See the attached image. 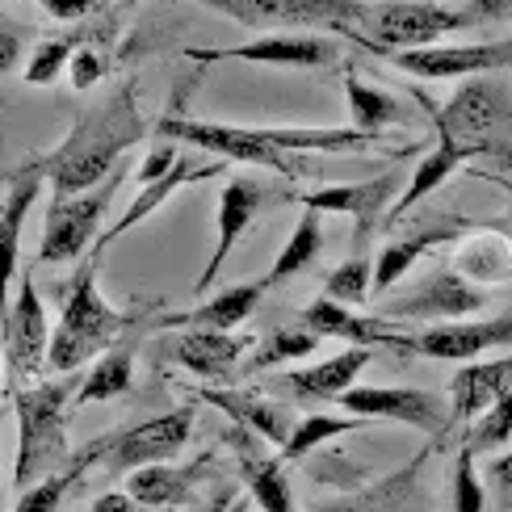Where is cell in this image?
Here are the masks:
<instances>
[{
	"instance_id": "cell-29",
	"label": "cell",
	"mask_w": 512,
	"mask_h": 512,
	"mask_svg": "<svg viewBox=\"0 0 512 512\" xmlns=\"http://www.w3.org/2000/svg\"><path fill=\"white\" fill-rule=\"evenodd\" d=\"M198 395H202L206 403H215V408H223V412L231 416V424H240V429H248V433H261V437L273 441V445H286V437H290V429H294V424L286 420V412L277 408V403L261 399L256 391L202 387Z\"/></svg>"
},
{
	"instance_id": "cell-12",
	"label": "cell",
	"mask_w": 512,
	"mask_h": 512,
	"mask_svg": "<svg viewBox=\"0 0 512 512\" xmlns=\"http://www.w3.org/2000/svg\"><path fill=\"white\" fill-rule=\"evenodd\" d=\"M487 307V290L475 286L471 277H462L454 269H433L420 286L408 294L387 298L378 307L382 319H412V324H441V319H466Z\"/></svg>"
},
{
	"instance_id": "cell-43",
	"label": "cell",
	"mask_w": 512,
	"mask_h": 512,
	"mask_svg": "<svg viewBox=\"0 0 512 512\" xmlns=\"http://www.w3.org/2000/svg\"><path fill=\"white\" fill-rule=\"evenodd\" d=\"M26 42H30V26L17 21L9 13H0V76H9L21 55H26Z\"/></svg>"
},
{
	"instance_id": "cell-9",
	"label": "cell",
	"mask_w": 512,
	"mask_h": 512,
	"mask_svg": "<svg viewBox=\"0 0 512 512\" xmlns=\"http://www.w3.org/2000/svg\"><path fill=\"white\" fill-rule=\"evenodd\" d=\"M122 185V168H114L101 185L84 189L72 198H55L47 210V227H42V244H38V265H63L76 261V256L97 244V223L110 206L114 189Z\"/></svg>"
},
{
	"instance_id": "cell-17",
	"label": "cell",
	"mask_w": 512,
	"mask_h": 512,
	"mask_svg": "<svg viewBox=\"0 0 512 512\" xmlns=\"http://www.w3.org/2000/svg\"><path fill=\"white\" fill-rule=\"evenodd\" d=\"M265 206V185L252 181V177H231L223 185V198H219V240H215V252H210V261L202 265V273L194 277V290L189 294H206L215 286V277L223 273L231 248L244 240V231L252 227L256 210Z\"/></svg>"
},
{
	"instance_id": "cell-27",
	"label": "cell",
	"mask_w": 512,
	"mask_h": 512,
	"mask_svg": "<svg viewBox=\"0 0 512 512\" xmlns=\"http://www.w3.org/2000/svg\"><path fill=\"white\" fill-rule=\"evenodd\" d=\"M206 458H198L194 466H177V462H152V466H139V471L126 475V492H131L143 508H173L185 504L194 496V483L198 475H206Z\"/></svg>"
},
{
	"instance_id": "cell-2",
	"label": "cell",
	"mask_w": 512,
	"mask_h": 512,
	"mask_svg": "<svg viewBox=\"0 0 512 512\" xmlns=\"http://www.w3.org/2000/svg\"><path fill=\"white\" fill-rule=\"evenodd\" d=\"M97 269H101V256L93 252V261L72 277L68 290H63V311H59V324L51 332L47 370L72 374L89 357L114 349L122 340V332L131 324H139L135 315H122L105 303V294L97 290Z\"/></svg>"
},
{
	"instance_id": "cell-51",
	"label": "cell",
	"mask_w": 512,
	"mask_h": 512,
	"mask_svg": "<svg viewBox=\"0 0 512 512\" xmlns=\"http://www.w3.org/2000/svg\"><path fill=\"white\" fill-rule=\"evenodd\" d=\"M0 424H5V412H0Z\"/></svg>"
},
{
	"instance_id": "cell-21",
	"label": "cell",
	"mask_w": 512,
	"mask_h": 512,
	"mask_svg": "<svg viewBox=\"0 0 512 512\" xmlns=\"http://www.w3.org/2000/svg\"><path fill=\"white\" fill-rule=\"evenodd\" d=\"M508 391H512V357L466 361L450 382V424L466 429V424L479 420Z\"/></svg>"
},
{
	"instance_id": "cell-44",
	"label": "cell",
	"mask_w": 512,
	"mask_h": 512,
	"mask_svg": "<svg viewBox=\"0 0 512 512\" xmlns=\"http://www.w3.org/2000/svg\"><path fill=\"white\" fill-rule=\"evenodd\" d=\"M483 483L492 487L496 512H512V450L500 454V458H487V466H483Z\"/></svg>"
},
{
	"instance_id": "cell-41",
	"label": "cell",
	"mask_w": 512,
	"mask_h": 512,
	"mask_svg": "<svg viewBox=\"0 0 512 512\" xmlns=\"http://www.w3.org/2000/svg\"><path fill=\"white\" fill-rule=\"evenodd\" d=\"M450 512H492V500H487V483L475 466V454L458 445L454 454V471H450Z\"/></svg>"
},
{
	"instance_id": "cell-20",
	"label": "cell",
	"mask_w": 512,
	"mask_h": 512,
	"mask_svg": "<svg viewBox=\"0 0 512 512\" xmlns=\"http://www.w3.org/2000/svg\"><path fill=\"white\" fill-rule=\"evenodd\" d=\"M252 349L248 336L236 332H210V328H185L181 336H173L164 345V357L185 366L198 378H227L236 370V361Z\"/></svg>"
},
{
	"instance_id": "cell-46",
	"label": "cell",
	"mask_w": 512,
	"mask_h": 512,
	"mask_svg": "<svg viewBox=\"0 0 512 512\" xmlns=\"http://www.w3.org/2000/svg\"><path fill=\"white\" fill-rule=\"evenodd\" d=\"M462 13L471 26H512V0H466Z\"/></svg>"
},
{
	"instance_id": "cell-16",
	"label": "cell",
	"mask_w": 512,
	"mask_h": 512,
	"mask_svg": "<svg viewBox=\"0 0 512 512\" xmlns=\"http://www.w3.org/2000/svg\"><path fill=\"white\" fill-rule=\"evenodd\" d=\"M395 177L382 173L374 181H353V185H324V189H307V194H290V202H303L307 210H319V215H345L357 223L353 244H366V236L378 227L382 206L395 194Z\"/></svg>"
},
{
	"instance_id": "cell-3",
	"label": "cell",
	"mask_w": 512,
	"mask_h": 512,
	"mask_svg": "<svg viewBox=\"0 0 512 512\" xmlns=\"http://www.w3.org/2000/svg\"><path fill=\"white\" fill-rule=\"evenodd\" d=\"M72 382H34V387L13 391V408L21 420L17 437V462H13V483L26 492L30 483L63 471L76 454L68 450V403H72Z\"/></svg>"
},
{
	"instance_id": "cell-31",
	"label": "cell",
	"mask_w": 512,
	"mask_h": 512,
	"mask_svg": "<svg viewBox=\"0 0 512 512\" xmlns=\"http://www.w3.org/2000/svg\"><path fill=\"white\" fill-rule=\"evenodd\" d=\"M240 475L252 504L261 512H298L294 496H290V475H286V462L282 458H265L256 450L240 454Z\"/></svg>"
},
{
	"instance_id": "cell-32",
	"label": "cell",
	"mask_w": 512,
	"mask_h": 512,
	"mask_svg": "<svg viewBox=\"0 0 512 512\" xmlns=\"http://www.w3.org/2000/svg\"><path fill=\"white\" fill-rule=\"evenodd\" d=\"M135 382V345H114L97 357V366L80 378L72 403H110Z\"/></svg>"
},
{
	"instance_id": "cell-52",
	"label": "cell",
	"mask_w": 512,
	"mask_h": 512,
	"mask_svg": "<svg viewBox=\"0 0 512 512\" xmlns=\"http://www.w3.org/2000/svg\"><path fill=\"white\" fill-rule=\"evenodd\" d=\"M508 194H512V189H508Z\"/></svg>"
},
{
	"instance_id": "cell-22",
	"label": "cell",
	"mask_w": 512,
	"mask_h": 512,
	"mask_svg": "<svg viewBox=\"0 0 512 512\" xmlns=\"http://www.w3.org/2000/svg\"><path fill=\"white\" fill-rule=\"evenodd\" d=\"M223 160H215V164H194V160H189V156H181L177 160V168H173V173H164L160 181H152V185H139V194H135V202L131 206H126V215L110 227V231H101V236H97V244H93V252L101 256L105 248H110L114 240H122L126 236V231H135L143 219H152L156 215V210L168 202V198H173L177 194V189H185V185H194V181H210V177H219L223 173Z\"/></svg>"
},
{
	"instance_id": "cell-1",
	"label": "cell",
	"mask_w": 512,
	"mask_h": 512,
	"mask_svg": "<svg viewBox=\"0 0 512 512\" xmlns=\"http://www.w3.org/2000/svg\"><path fill=\"white\" fill-rule=\"evenodd\" d=\"M143 135H147V122L139 114L135 89L122 84V89H114L105 101H97L93 110L76 114L68 139H63L55 152L42 156L47 185L55 189V198L84 194V189H93L110 177L118 168V156L131 152Z\"/></svg>"
},
{
	"instance_id": "cell-23",
	"label": "cell",
	"mask_w": 512,
	"mask_h": 512,
	"mask_svg": "<svg viewBox=\"0 0 512 512\" xmlns=\"http://www.w3.org/2000/svg\"><path fill=\"white\" fill-rule=\"evenodd\" d=\"M303 324L315 336H336V340H349L357 349H399L403 345V332L391 328L382 315H357L353 307H340L332 298H315L311 307H303Z\"/></svg>"
},
{
	"instance_id": "cell-38",
	"label": "cell",
	"mask_w": 512,
	"mask_h": 512,
	"mask_svg": "<svg viewBox=\"0 0 512 512\" xmlns=\"http://www.w3.org/2000/svg\"><path fill=\"white\" fill-rule=\"evenodd\" d=\"M80 51V30H72V34H55V38H42L38 47L30 51V59H26V68H21V80L26 84H55L59 76H63V68L72 63V55Z\"/></svg>"
},
{
	"instance_id": "cell-33",
	"label": "cell",
	"mask_w": 512,
	"mask_h": 512,
	"mask_svg": "<svg viewBox=\"0 0 512 512\" xmlns=\"http://www.w3.org/2000/svg\"><path fill=\"white\" fill-rule=\"evenodd\" d=\"M319 252H324V219H319V210H307V215L298 219V227L290 231V240L282 244V252L273 256L269 273L261 277L265 290H273V286L290 282L294 273H303V269L315 261Z\"/></svg>"
},
{
	"instance_id": "cell-42",
	"label": "cell",
	"mask_w": 512,
	"mask_h": 512,
	"mask_svg": "<svg viewBox=\"0 0 512 512\" xmlns=\"http://www.w3.org/2000/svg\"><path fill=\"white\" fill-rule=\"evenodd\" d=\"M458 273H462V277H475V286H479V282H504V277H512L508 244H504V240H492V236H479L475 244L462 248Z\"/></svg>"
},
{
	"instance_id": "cell-48",
	"label": "cell",
	"mask_w": 512,
	"mask_h": 512,
	"mask_svg": "<svg viewBox=\"0 0 512 512\" xmlns=\"http://www.w3.org/2000/svg\"><path fill=\"white\" fill-rule=\"evenodd\" d=\"M38 5L47 9L55 21H84V17L101 13L110 0H38Z\"/></svg>"
},
{
	"instance_id": "cell-18",
	"label": "cell",
	"mask_w": 512,
	"mask_h": 512,
	"mask_svg": "<svg viewBox=\"0 0 512 512\" xmlns=\"http://www.w3.org/2000/svg\"><path fill=\"white\" fill-rule=\"evenodd\" d=\"M42 185H47V173H42V160H34V164H26V173H17L9 198L0 202V319L9 311L13 282L21 269V227H26Z\"/></svg>"
},
{
	"instance_id": "cell-4",
	"label": "cell",
	"mask_w": 512,
	"mask_h": 512,
	"mask_svg": "<svg viewBox=\"0 0 512 512\" xmlns=\"http://www.w3.org/2000/svg\"><path fill=\"white\" fill-rule=\"evenodd\" d=\"M412 97L433 114V126L441 135H450L458 143L479 147L483 156H508V135H512V97L496 76H475L471 84L450 97L437 110V105L424 97V89H412Z\"/></svg>"
},
{
	"instance_id": "cell-10",
	"label": "cell",
	"mask_w": 512,
	"mask_h": 512,
	"mask_svg": "<svg viewBox=\"0 0 512 512\" xmlns=\"http://www.w3.org/2000/svg\"><path fill=\"white\" fill-rule=\"evenodd\" d=\"M194 63H219V59H240V63H261V68H332L340 63V42L336 34H265L240 42V47H189L185 51Z\"/></svg>"
},
{
	"instance_id": "cell-14",
	"label": "cell",
	"mask_w": 512,
	"mask_h": 512,
	"mask_svg": "<svg viewBox=\"0 0 512 512\" xmlns=\"http://www.w3.org/2000/svg\"><path fill=\"white\" fill-rule=\"evenodd\" d=\"M336 403L361 420H395L420 433L450 429V403L437 391H420V387H361V382H353Z\"/></svg>"
},
{
	"instance_id": "cell-50",
	"label": "cell",
	"mask_w": 512,
	"mask_h": 512,
	"mask_svg": "<svg viewBox=\"0 0 512 512\" xmlns=\"http://www.w3.org/2000/svg\"><path fill=\"white\" fill-rule=\"evenodd\" d=\"M0 374H5V345H0Z\"/></svg>"
},
{
	"instance_id": "cell-8",
	"label": "cell",
	"mask_w": 512,
	"mask_h": 512,
	"mask_svg": "<svg viewBox=\"0 0 512 512\" xmlns=\"http://www.w3.org/2000/svg\"><path fill=\"white\" fill-rule=\"evenodd\" d=\"M0 345H5V391L30 387V378L47 370L51 324L30 273H21V286L9 298L5 319H0Z\"/></svg>"
},
{
	"instance_id": "cell-13",
	"label": "cell",
	"mask_w": 512,
	"mask_h": 512,
	"mask_svg": "<svg viewBox=\"0 0 512 512\" xmlns=\"http://www.w3.org/2000/svg\"><path fill=\"white\" fill-rule=\"evenodd\" d=\"M382 59L416 80H475L512 68V38L500 42H462V47H420V51H382Z\"/></svg>"
},
{
	"instance_id": "cell-47",
	"label": "cell",
	"mask_w": 512,
	"mask_h": 512,
	"mask_svg": "<svg viewBox=\"0 0 512 512\" xmlns=\"http://www.w3.org/2000/svg\"><path fill=\"white\" fill-rule=\"evenodd\" d=\"M105 76V63H101V55L84 42V47L72 55V89H93V84Z\"/></svg>"
},
{
	"instance_id": "cell-24",
	"label": "cell",
	"mask_w": 512,
	"mask_h": 512,
	"mask_svg": "<svg viewBox=\"0 0 512 512\" xmlns=\"http://www.w3.org/2000/svg\"><path fill=\"white\" fill-rule=\"evenodd\" d=\"M471 227H483V223H475V219H437V223H429V227L412 231V236L387 244V248L374 256V294L391 290L399 277L420 261V256H429V252L441 248V244L462 240V231H471Z\"/></svg>"
},
{
	"instance_id": "cell-30",
	"label": "cell",
	"mask_w": 512,
	"mask_h": 512,
	"mask_svg": "<svg viewBox=\"0 0 512 512\" xmlns=\"http://www.w3.org/2000/svg\"><path fill=\"white\" fill-rule=\"evenodd\" d=\"M101 454H105V437H97V441L84 445V450H76V458L63 466V471H55V475H47V479L30 483L26 492L17 496L13 512H59V504L68 500V492L84 479V471H89L93 462H101Z\"/></svg>"
},
{
	"instance_id": "cell-37",
	"label": "cell",
	"mask_w": 512,
	"mask_h": 512,
	"mask_svg": "<svg viewBox=\"0 0 512 512\" xmlns=\"http://www.w3.org/2000/svg\"><path fill=\"white\" fill-rule=\"evenodd\" d=\"M319 340L324 336H315L307 324H282L256 345V357H248V370L256 374V370H273V366L294 361V357H311L319 349Z\"/></svg>"
},
{
	"instance_id": "cell-15",
	"label": "cell",
	"mask_w": 512,
	"mask_h": 512,
	"mask_svg": "<svg viewBox=\"0 0 512 512\" xmlns=\"http://www.w3.org/2000/svg\"><path fill=\"white\" fill-rule=\"evenodd\" d=\"M512 345V311L496 319H479V324H433L416 336L403 332L399 353H416V357H433V361H471L487 349Z\"/></svg>"
},
{
	"instance_id": "cell-28",
	"label": "cell",
	"mask_w": 512,
	"mask_h": 512,
	"mask_svg": "<svg viewBox=\"0 0 512 512\" xmlns=\"http://www.w3.org/2000/svg\"><path fill=\"white\" fill-rule=\"evenodd\" d=\"M370 361H374L370 349L349 345L345 353L315 361V366H307V370H290V374H286V387H290L298 399H324V403H328V399L345 395L353 382H357V374L370 366Z\"/></svg>"
},
{
	"instance_id": "cell-7",
	"label": "cell",
	"mask_w": 512,
	"mask_h": 512,
	"mask_svg": "<svg viewBox=\"0 0 512 512\" xmlns=\"http://www.w3.org/2000/svg\"><path fill=\"white\" fill-rule=\"evenodd\" d=\"M156 135L173 139V143H185V147H198V152L215 156L223 164H256V168H269V173H282V177H311L315 173L303 156L277 152L273 143H265L261 135H256V126H231V122H206V118L168 114V118L156 122Z\"/></svg>"
},
{
	"instance_id": "cell-39",
	"label": "cell",
	"mask_w": 512,
	"mask_h": 512,
	"mask_svg": "<svg viewBox=\"0 0 512 512\" xmlns=\"http://www.w3.org/2000/svg\"><path fill=\"white\" fill-rule=\"evenodd\" d=\"M370 294H374V261L370 256H349V261H340L324 282V298H332L340 307H353V311L366 303Z\"/></svg>"
},
{
	"instance_id": "cell-45",
	"label": "cell",
	"mask_w": 512,
	"mask_h": 512,
	"mask_svg": "<svg viewBox=\"0 0 512 512\" xmlns=\"http://www.w3.org/2000/svg\"><path fill=\"white\" fill-rule=\"evenodd\" d=\"M177 160H181V147L173 143V139H160L156 147H152V156L143 160V168H139V185H152V181H160L164 173H173L177 168Z\"/></svg>"
},
{
	"instance_id": "cell-49",
	"label": "cell",
	"mask_w": 512,
	"mask_h": 512,
	"mask_svg": "<svg viewBox=\"0 0 512 512\" xmlns=\"http://www.w3.org/2000/svg\"><path fill=\"white\" fill-rule=\"evenodd\" d=\"M89 512H156V508H143L131 492H105L89 504Z\"/></svg>"
},
{
	"instance_id": "cell-35",
	"label": "cell",
	"mask_w": 512,
	"mask_h": 512,
	"mask_svg": "<svg viewBox=\"0 0 512 512\" xmlns=\"http://www.w3.org/2000/svg\"><path fill=\"white\" fill-rule=\"evenodd\" d=\"M353 429H366V420L361 416H328V412H315V416H303V420H294V429L282 445V462L294 466V462H303L307 454H315L319 445H328L332 437H345Z\"/></svg>"
},
{
	"instance_id": "cell-36",
	"label": "cell",
	"mask_w": 512,
	"mask_h": 512,
	"mask_svg": "<svg viewBox=\"0 0 512 512\" xmlns=\"http://www.w3.org/2000/svg\"><path fill=\"white\" fill-rule=\"evenodd\" d=\"M345 101H349V118L357 131H382L387 122H403V110L391 93L374 89L370 80H361L357 72H345Z\"/></svg>"
},
{
	"instance_id": "cell-11",
	"label": "cell",
	"mask_w": 512,
	"mask_h": 512,
	"mask_svg": "<svg viewBox=\"0 0 512 512\" xmlns=\"http://www.w3.org/2000/svg\"><path fill=\"white\" fill-rule=\"evenodd\" d=\"M189 433H194V408H173L164 416H152L135 424V429H118L105 437V454L101 462L110 466L114 475H131L139 466H152V462H173L185 445Z\"/></svg>"
},
{
	"instance_id": "cell-34",
	"label": "cell",
	"mask_w": 512,
	"mask_h": 512,
	"mask_svg": "<svg viewBox=\"0 0 512 512\" xmlns=\"http://www.w3.org/2000/svg\"><path fill=\"white\" fill-rule=\"evenodd\" d=\"M420 462H424V454H416L408 471L391 475L387 483L366 487V492H357V496H349V500L319 504V508H311V512H408L412 492H416V471H420Z\"/></svg>"
},
{
	"instance_id": "cell-40",
	"label": "cell",
	"mask_w": 512,
	"mask_h": 512,
	"mask_svg": "<svg viewBox=\"0 0 512 512\" xmlns=\"http://www.w3.org/2000/svg\"><path fill=\"white\" fill-rule=\"evenodd\" d=\"M508 441H512V391H508V395H500V399H496L492 408H487L479 420L466 424L462 445L479 458V454L500 450V445H508Z\"/></svg>"
},
{
	"instance_id": "cell-6",
	"label": "cell",
	"mask_w": 512,
	"mask_h": 512,
	"mask_svg": "<svg viewBox=\"0 0 512 512\" xmlns=\"http://www.w3.org/2000/svg\"><path fill=\"white\" fill-rule=\"evenodd\" d=\"M458 30H475L462 9H445L437 0H382V5H370V17L361 21L357 47L374 55L420 51V47H441V38Z\"/></svg>"
},
{
	"instance_id": "cell-26",
	"label": "cell",
	"mask_w": 512,
	"mask_h": 512,
	"mask_svg": "<svg viewBox=\"0 0 512 512\" xmlns=\"http://www.w3.org/2000/svg\"><path fill=\"white\" fill-rule=\"evenodd\" d=\"M475 156H483L479 147H471V143H458V139H450V135H441V131H437V147H433V152L420 160V168L412 173V181L403 185L399 202L391 206V223L408 219V210H416L424 198L433 194V189H441V185L450 181V177L458 173V168H462L466 160H475Z\"/></svg>"
},
{
	"instance_id": "cell-25",
	"label": "cell",
	"mask_w": 512,
	"mask_h": 512,
	"mask_svg": "<svg viewBox=\"0 0 512 512\" xmlns=\"http://www.w3.org/2000/svg\"><path fill=\"white\" fill-rule=\"evenodd\" d=\"M265 282H240V286H223L219 294H210L202 307L194 311H177L164 315L156 328H210V332H236L240 324H248L252 311L261 307Z\"/></svg>"
},
{
	"instance_id": "cell-19",
	"label": "cell",
	"mask_w": 512,
	"mask_h": 512,
	"mask_svg": "<svg viewBox=\"0 0 512 512\" xmlns=\"http://www.w3.org/2000/svg\"><path fill=\"white\" fill-rule=\"evenodd\" d=\"M256 135L290 156H349V152H382L391 147L382 131H357V126H256Z\"/></svg>"
},
{
	"instance_id": "cell-5",
	"label": "cell",
	"mask_w": 512,
	"mask_h": 512,
	"mask_svg": "<svg viewBox=\"0 0 512 512\" xmlns=\"http://www.w3.org/2000/svg\"><path fill=\"white\" fill-rule=\"evenodd\" d=\"M236 26L248 30H273V34H294V30H324V34H345L357 42L361 21L370 17L366 0H194Z\"/></svg>"
}]
</instances>
